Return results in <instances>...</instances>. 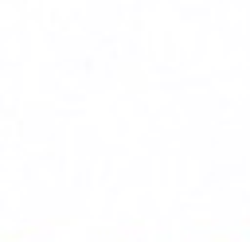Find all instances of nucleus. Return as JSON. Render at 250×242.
Returning a JSON list of instances; mask_svg holds the SVG:
<instances>
[]
</instances>
